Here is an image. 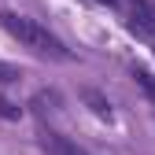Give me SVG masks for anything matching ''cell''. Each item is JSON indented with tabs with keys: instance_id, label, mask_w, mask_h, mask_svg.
<instances>
[{
	"instance_id": "cell-1",
	"label": "cell",
	"mask_w": 155,
	"mask_h": 155,
	"mask_svg": "<svg viewBox=\"0 0 155 155\" xmlns=\"http://www.w3.org/2000/svg\"><path fill=\"white\" fill-rule=\"evenodd\" d=\"M0 26H4L11 37L22 48H30L33 55H41V59H55V63H67V59H74V52L55 37L48 26H41L37 18H30V15H15V11H0Z\"/></svg>"
},
{
	"instance_id": "cell-2",
	"label": "cell",
	"mask_w": 155,
	"mask_h": 155,
	"mask_svg": "<svg viewBox=\"0 0 155 155\" xmlns=\"http://www.w3.org/2000/svg\"><path fill=\"white\" fill-rule=\"evenodd\" d=\"M111 4L122 11L129 30H137L140 37H148V41L155 45V8L148 4V0H111Z\"/></svg>"
},
{
	"instance_id": "cell-3",
	"label": "cell",
	"mask_w": 155,
	"mask_h": 155,
	"mask_svg": "<svg viewBox=\"0 0 155 155\" xmlns=\"http://www.w3.org/2000/svg\"><path fill=\"white\" fill-rule=\"evenodd\" d=\"M37 140H41L45 155H89L85 148H78L70 137H63V133H55L48 126H41V133H37Z\"/></svg>"
},
{
	"instance_id": "cell-4",
	"label": "cell",
	"mask_w": 155,
	"mask_h": 155,
	"mask_svg": "<svg viewBox=\"0 0 155 155\" xmlns=\"http://www.w3.org/2000/svg\"><path fill=\"white\" fill-rule=\"evenodd\" d=\"M133 78L140 81L144 96H148V100H151V107H155V78H151V74H144V70H137V67H133Z\"/></svg>"
},
{
	"instance_id": "cell-5",
	"label": "cell",
	"mask_w": 155,
	"mask_h": 155,
	"mask_svg": "<svg viewBox=\"0 0 155 155\" xmlns=\"http://www.w3.org/2000/svg\"><path fill=\"white\" fill-rule=\"evenodd\" d=\"M85 100L92 104V111L100 114V118H111V104H104V100H100V96H96V92H85Z\"/></svg>"
},
{
	"instance_id": "cell-6",
	"label": "cell",
	"mask_w": 155,
	"mask_h": 155,
	"mask_svg": "<svg viewBox=\"0 0 155 155\" xmlns=\"http://www.w3.org/2000/svg\"><path fill=\"white\" fill-rule=\"evenodd\" d=\"M15 78H18V70H15L11 63H4V59H0V85H8V81H15Z\"/></svg>"
}]
</instances>
